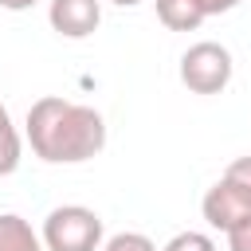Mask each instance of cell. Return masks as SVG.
I'll return each instance as SVG.
<instances>
[{
    "mask_svg": "<svg viewBox=\"0 0 251 251\" xmlns=\"http://www.w3.org/2000/svg\"><path fill=\"white\" fill-rule=\"evenodd\" d=\"M153 4H157V20L169 31H196L208 20L204 0H153Z\"/></svg>",
    "mask_w": 251,
    "mask_h": 251,
    "instance_id": "obj_6",
    "label": "cell"
},
{
    "mask_svg": "<svg viewBox=\"0 0 251 251\" xmlns=\"http://www.w3.org/2000/svg\"><path fill=\"white\" fill-rule=\"evenodd\" d=\"M0 251H43V235L16 212H0Z\"/></svg>",
    "mask_w": 251,
    "mask_h": 251,
    "instance_id": "obj_7",
    "label": "cell"
},
{
    "mask_svg": "<svg viewBox=\"0 0 251 251\" xmlns=\"http://www.w3.org/2000/svg\"><path fill=\"white\" fill-rule=\"evenodd\" d=\"M235 4H239V0H204V12L216 16V12H231Z\"/></svg>",
    "mask_w": 251,
    "mask_h": 251,
    "instance_id": "obj_12",
    "label": "cell"
},
{
    "mask_svg": "<svg viewBox=\"0 0 251 251\" xmlns=\"http://www.w3.org/2000/svg\"><path fill=\"white\" fill-rule=\"evenodd\" d=\"M224 235H227V251H251V212L243 220H235Z\"/></svg>",
    "mask_w": 251,
    "mask_h": 251,
    "instance_id": "obj_11",
    "label": "cell"
},
{
    "mask_svg": "<svg viewBox=\"0 0 251 251\" xmlns=\"http://www.w3.org/2000/svg\"><path fill=\"white\" fill-rule=\"evenodd\" d=\"M102 251H157V243L141 231H118L102 243Z\"/></svg>",
    "mask_w": 251,
    "mask_h": 251,
    "instance_id": "obj_10",
    "label": "cell"
},
{
    "mask_svg": "<svg viewBox=\"0 0 251 251\" xmlns=\"http://www.w3.org/2000/svg\"><path fill=\"white\" fill-rule=\"evenodd\" d=\"M20 153H24L20 129L12 126V114H8V106L0 102V176H12V173L20 169Z\"/></svg>",
    "mask_w": 251,
    "mask_h": 251,
    "instance_id": "obj_8",
    "label": "cell"
},
{
    "mask_svg": "<svg viewBox=\"0 0 251 251\" xmlns=\"http://www.w3.org/2000/svg\"><path fill=\"white\" fill-rule=\"evenodd\" d=\"M110 4H118V8H133V4H141V0H110Z\"/></svg>",
    "mask_w": 251,
    "mask_h": 251,
    "instance_id": "obj_14",
    "label": "cell"
},
{
    "mask_svg": "<svg viewBox=\"0 0 251 251\" xmlns=\"http://www.w3.org/2000/svg\"><path fill=\"white\" fill-rule=\"evenodd\" d=\"M161 251H216V239L204 231H176Z\"/></svg>",
    "mask_w": 251,
    "mask_h": 251,
    "instance_id": "obj_9",
    "label": "cell"
},
{
    "mask_svg": "<svg viewBox=\"0 0 251 251\" xmlns=\"http://www.w3.org/2000/svg\"><path fill=\"white\" fill-rule=\"evenodd\" d=\"M231 71H235L231 51L212 39H200L180 55V82L192 94H220L231 82Z\"/></svg>",
    "mask_w": 251,
    "mask_h": 251,
    "instance_id": "obj_4",
    "label": "cell"
},
{
    "mask_svg": "<svg viewBox=\"0 0 251 251\" xmlns=\"http://www.w3.org/2000/svg\"><path fill=\"white\" fill-rule=\"evenodd\" d=\"M208 227L216 231H227L235 220H243L251 212V157H235L224 176L204 192V204H200Z\"/></svg>",
    "mask_w": 251,
    "mask_h": 251,
    "instance_id": "obj_2",
    "label": "cell"
},
{
    "mask_svg": "<svg viewBox=\"0 0 251 251\" xmlns=\"http://www.w3.org/2000/svg\"><path fill=\"white\" fill-rule=\"evenodd\" d=\"M47 20L59 35L67 39H86L98 31L102 24V4L98 0H51L47 8Z\"/></svg>",
    "mask_w": 251,
    "mask_h": 251,
    "instance_id": "obj_5",
    "label": "cell"
},
{
    "mask_svg": "<svg viewBox=\"0 0 251 251\" xmlns=\"http://www.w3.org/2000/svg\"><path fill=\"white\" fill-rule=\"evenodd\" d=\"M35 0H0V8H8V12H27Z\"/></svg>",
    "mask_w": 251,
    "mask_h": 251,
    "instance_id": "obj_13",
    "label": "cell"
},
{
    "mask_svg": "<svg viewBox=\"0 0 251 251\" xmlns=\"http://www.w3.org/2000/svg\"><path fill=\"white\" fill-rule=\"evenodd\" d=\"M47 251H102V216L82 204L51 208L43 220Z\"/></svg>",
    "mask_w": 251,
    "mask_h": 251,
    "instance_id": "obj_3",
    "label": "cell"
},
{
    "mask_svg": "<svg viewBox=\"0 0 251 251\" xmlns=\"http://www.w3.org/2000/svg\"><path fill=\"white\" fill-rule=\"evenodd\" d=\"M27 141L47 165H78L106 149V122L94 106L43 94L27 110Z\"/></svg>",
    "mask_w": 251,
    "mask_h": 251,
    "instance_id": "obj_1",
    "label": "cell"
}]
</instances>
